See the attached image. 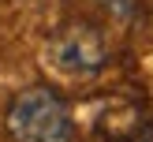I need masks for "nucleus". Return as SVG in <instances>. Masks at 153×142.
Returning <instances> with one entry per match:
<instances>
[{
    "instance_id": "nucleus-3",
    "label": "nucleus",
    "mask_w": 153,
    "mask_h": 142,
    "mask_svg": "<svg viewBox=\"0 0 153 142\" xmlns=\"http://www.w3.org/2000/svg\"><path fill=\"white\" fill-rule=\"evenodd\" d=\"M94 4L105 7V11H108L112 19H120V22H138L142 11H146L142 0H94Z\"/></svg>"
},
{
    "instance_id": "nucleus-1",
    "label": "nucleus",
    "mask_w": 153,
    "mask_h": 142,
    "mask_svg": "<svg viewBox=\"0 0 153 142\" xmlns=\"http://www.w3.org/2000/svg\"><path fill=\"white\" fill-rule=\"evenodd\" d=\"M4 131L11 142H75V116L49 86H26L7 101Z\"/></svg>"
},
{
    "instance_id": "nucleus-2",
    "label": "nucleus",
    "mask_w": 153,
    "mask_h": 142,
    "mask_svg": "<svg viewBox=\"0 0 153 142\" xmlns=\"http://www.w3.org/2000/svg\"><path fill=\"white\" fill-rule=\"evenodd\" d=\"M108 37L97 22L90 19H71L49 37V64L60 75L71 79H94L108 67Z\"/></svg>"
}]
</instances>
